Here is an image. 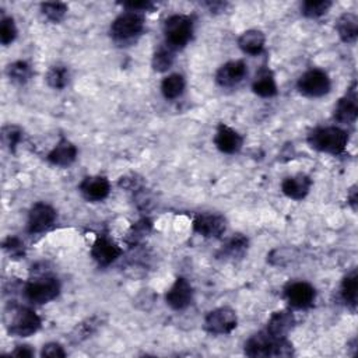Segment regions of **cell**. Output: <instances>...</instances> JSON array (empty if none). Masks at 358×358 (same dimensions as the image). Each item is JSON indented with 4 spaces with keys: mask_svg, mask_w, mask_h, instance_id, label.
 <instances>
[{
    "mask_svg": "<svg viewBox=\"0 0 358 358\" xmlns=\"http://www.w3.org/2000/svg\"><path fill=\"white\" fill-rule=\"evenodd\" d=\"M245 354L252 358L258 357H291L294 354L293 344L287 337H273L266 330L255 333L245 343Z\"/></svg>",
    "mask_w": 358,
    "mask_h": 358,
    "instance_id": "obj_1",
    "label": "cell"
},
{
    "mask_svg": "<svg viewBox=\"0 0 358 358\" xmlns=\"http://www.w3.org/2000/svg\"><path fill=\"white\" fill-rule=\"evenodd\" d=\"M308 145L316 152L340 156L345 152L348 135L337 127H320L308 135Z\"/></svg>",
    "mask_w": 358,
    "mask_h": 358,
    "instance_id": "obj_2",
    "label": "cell"
},
{
    "mask_svg": "<svg viewBox=\"0 0 358 358\" xmlns=\"http://www.w3.org/2000/svg\"><path fill=\"white\" fill-rule=\"evenodd\" d=\"M145 31V17L140 13L125 12L111 24V37L117 44H131Z\"/></svg>",
    "mask_w": 358,
    "mask_h": 358,
    "instance_id": "obj_3",
    "label": "cell"
},
{
    "mask_svg": "<svg viewBox=\"0 0 358 358\" xmlns=\"http://www.w3.org/2000/svg\"><path fill=\"white\" fill-rule=\"evenodd\" d=\"M165 45L172 51L185 48L193 37V19L185 15H174L164 23Z\"/></svg>",
    "mask_w": 358,
    "mask_h": 358,
    "instance_id": "obj_4",
    "label": "cell"
},
{
    "mask_svg": "<svg viewBox=\"0 0 358 358\" xmlns=\"http://www.w3.org/2000/svg\"><path fill=\"white\" fill-rule=\"evenodd\" d=\"M60 293V283L56 277L42 275L31 279L24 287V297L31 304H48Z\"/></svg>",
    "mask_w": 358,
    "mask_h": 358,
    "instance_id": "obj_5",
    "label": "cell"
},
{
    "mask_svg": "<svg viewBox=\"0 0 358 358\" xmlns=\"http://www.w3.org/2000/svg\"><path fill=\"white\" fill-rule=\"evenodd\" d=\"M10 320L8 322V330L12 336L29 337L35 334L42 325L41 318L30 308H13Z\"/></svg>",
    "mask_w": 358,
    "mask_h": 358,
    "instance_id": "obj_6",
    "label": "cell"
},
{
    "mask_svg": "<svg viewBox=\"0 0 358 358\" xmlns=\"http://www.w3.org/2000/svg\"><path fill=\"white\" fill-rule=\"evenodd\" d=\"M298 91L309 98H320L329 94L332 81L329 74L322 69H311L305 72L297 83Z\"/></svg>",
    "mask_w": 358,
    "mask_h": 358,
    "instance_id": "obj_7",
    "label": "cell"
},
{
    "mask_svg": "<svg viewBox=\"0 0 358 358\" xmlns=\"http://www.w3.org/2000/svg\"><path fill=\"white\" fill-rule=\"evenodd\" d=\"M238 325L236 312L228 307L210 311L204 318V330L214 336L229 334Z\"/></svg>",
    "mask_w": 358,
    "mask_h": 358,
    "instance_id": "obj_8",
    "label": "cell"
},
{
    "mask_svg": "<svg viewBox=\"0 0 358 358\" xmlns=\"http://www.w3.org/2000/svg\"><path fill=\"white\" fill-rule=\"evenodd\" d=\"M358 116L357 83L354 81L347 92L337 101L333 109V119L341 125H352Z\"/></svg>",
    "mask_w": 358,
    "mask_h": 358,
    "instance_id": "obj_9",
    "label": "cell"
},
{
    "mask_svg": "<svg viewBox=\"0 0 358 358\" xmlns=\"http://www.w3.org/2000/svg\"><path fill=\"white\" fill-rule=\"evenodd\" d=\"M287 302L295 309L311 308L316 298V290L307 282H293L284 287Z\"/></svg>",
    "mask_w": 358,
    "mask_h": 358,
    "instance_id": "obj_10",
    "label": "cell"
},
{
    "mask_svg": "<svg viewBox=\"0 0 358 358\" xmlns=\"http://www.w3.org/2000/svg\"><path fill=\"white\" fill-rule=\"evenodd\" d=\"M56 221V210L44 202L35 203L29 214V232L41 234L54 227Z\"/></svg>",
    "mask_w": 358,
    "mask_h": 358,
    "instance_id": "obj_11",
    "label": "cell"
},
{
    "mask_svg": "<svg viewBox=\"0 0 358 358\" xmlns=\"http://www.w3.org/2000/svg\"><path fill=\"white\" fill-rule=\"evenodd\" d=\"M193 231L204 238H218L227 229V220L217 213H203L193 218Z\"/></svg>",
    "mask_w": 358,
    "mask_h": 358,
    "instance_id": "obj_12",
    "label": "cell"
},
{
    "mask_svg": "<svg viewBox=\"0 0 358 358\" xmlns=\"http://www.w3.org/2000/svg\"><path fill=\"white\" fill-rule=\"evenodd\" d=\"M248 76V65L244 60H231L222 65L215 73V83L220 87H234Z\"/></svg>",
    "mask_w": 358,
    "mask_h": 358,
    "instance_id": "obj_13",
    "label": "cell"
},
{
    "mask_svg": "<svg viewBox=\"0 0 358 358\" xmlns=\"http://www.w3.org/2000/svg\"><path fill=\"white\" fill-rule=\"evenodd\" d=\"M121 255L122 250L111 241L106 235H99L91 248L92 259L102 268L112 265Z\"/></svg>",
    "mask_w": 358,
    "mask_h": 358,
    "instance_id": "obj_14",
    "label": "cell"
},
{
    "mask_svg": "<svg viewBox=\"0 0 358 358\" xmlns=\"http://www.w3.org/2000/svg\"><path fill=\"white\" fill-rule=\"evenodd\" d=\"M193 300V288L185 277H178L165 295L167 304L175 311L186 309Z\"/></svg>",
    "mask_w": 358,
    "mask_h": 358,
    "instance_id": "obj_15",
    "label": "cell"
},
{
    "mask_svg": "<svg viewBox=\"0 0 358 358\" xmlns=\"http://www.w3.org/2000/svg\"><path fill=\"white\" fill-rule=\"evenodd\" d=\"M214 145L224 154H235L243 149L244 138L235 129H232L224 124H220L215 131Z\"/></svg>",
    "mask_w": 358,
    "mask_h": 358,
    "instance_id": "obj_16",
    "label": "cell"
},
{
    "mask_svg": "<svg viewBox=\"0 0 358 358\" xmlns=\"http://www.w3.org/2000/svg\"><path fill=\"white\" fill-rule=\"evenodd\" d=\"M79 190L88 202H102L111 192V184L105 177H86L79 185Z\"/></svg>",
    "mask_w": 358,
    "mask_h": 358,
    "instance_id": "obj_17",
    "label": "cell"
},
{
    "mask_svg": "<svg viewBox=\"0 0 358 358\" xmlns=\"http://www.w3.org/2000/svg\"><path fill=\"white\" fill-rule=\"evenodd\" d=\"M312 186V179L305 174H297L284 178L282 182V192L293 200H302L308 196Z\"/></svg>",
    "mask_w": 358,
    "mask_h": 358,
    "instance_id": "obj_18",
    "label": "cell"
},
{
    "mask_svg": "<svg viewBox=\"0 0 358 358\" xmlns=\"http://www.w3.org/2000/svg\"><path fill=\"white\" fill-rule=\"evenodd\" d=\"M250 241L243 234H234L229 240L222 245L218 252V258L225 261H238L243 259L248 251Z\"/></svg>",
    "mask_w": 358,
    "mask_h": 358,
    "instance_id": "obj_19",
    "label": "cell"
},
{
    "mask_svg": "<svg viewBox=\"0 0 358 358\" xmlns=\"http://www.w3.org/2000/svg\"><path fill=\"white\" fill-rule=\"evenodd\" d=\"M294 325H295V318L293 312L283 309V311L275 312L270 316L266 332L273 337H287L288 333L294 329Z\"/></svg>",
    "mask_w": 358,
    "mask_h": 358,
    "instance_id": "obj_20",
    "label": "cell"
},
{
    "mask_svg": "<svg viewBox=\"0 0 358 358\" xmlns=\"http://www.w3.org/2000/svg\"><path fill=\"white\" fill-rule=\"evenodd\" d=\"M48 161L56 167H69L77 158V147L67 139H60V142L49 152Z\"/></svg>",
    "mask_w": 358,
    "mask_h": 358,
    "instance_id": "obj_21",
    "label": "cell"
},
{
    "mask_svg": "<svg viewBox=\"0 0 358 358\" xmlns=\"http://www.w3.org/2000/svg\"><path fill=\"white\" fill-rule=\"evenodd\" d=\"M252 90L257 95L262 98H272L277 95V84L275 80V74L269 67L263 66L262 69H259L252 83Z\"/></svg>",
    "mask_w": 358,
    "mask_h": 358,
    "instance_id": "obj_22",
    "label": "cell"
},
{
    "mask_svg": "<svg viewBox=\"0 0 358 358\" xmlns=\"http://www.w3.org/2000/svg\"><path fill=\"white\" fill-rule=\"evenodd\" d=\"M266 44V37L259 30H248L243 33L238 38V47L240 49L251 56H258L263 52Z\"/></svg>",
    "mask_w": 358,
    "mask_h": 358,
    "instance_id": "obj_23",
    "label": "cell"
},
{
    "mask_svg": "<svg viewBox=\"0 0 358 358\" xmlns=\"http://www.w3.org/2000/svg\"><path fill=\"white\" fill-rule=\"evenodd\" d=\"M336 31L344 44H355L358 38V17L354 13H343L337 19Z\"/></svg>",
    "mask_w": 358,
    "mask_h": 358,
    "instance_id": "obj_24",
    "label": "cell"
},
{
    "mask_svg": "<svg viewBox=\"0 0 358 358\" xmlns=\"http://www.w3.org/2000/svg\"><path fill=\"white\" fill-rule=\"evenodd\" d=\"M357 294H358V275H357V270L352 269L343 279L341 287H340V297L343 302L352 311L357 308Z\"/></svg>",
    "mask_w": 358,
    "mask_h": 358,
    "instance_id": "obj_25",
    "label": "cell"
},
{
    "mask_svg": "<svg viewBox=\"0 0 358 358\" xmlns=\"http://www.w3.org/2000/svg\"><path fill=\"white\" fill-rule=\"evenodd\" d=\"M185 87H186L185 77L182 74L174 73L163 80L161 92L167 99H177L184 94Z\"/></svg>",
    "mask_w": 358,
    "mask_h": 358,
    "instance_id": "obj_26",
    "label": "cell"
},
{
    "mask_svg": "<svg viewBox=\"0 0 358 358\" xmlns=\"http://www.w3.org/2000/svg\"><path fill=\"white\" fill-rule=\"evenodd\" d=\"M9 79L16 84H26L33 77V69L31 66L24 60L13 62L8 66L6 70Z\"/></svg>",
    "mask_w": 358,
    "mask_h": 358,
    "instance_id": "obj_27",
    "label": "cell"
},
{
    "mask_svg": "<svg viewBox=\"0 0 358 358\" xmlns=\"http://www.w3.org/2000/svg\"><path fill=\"white\" fill-rule=\"evenodd\" d=\"M174 60H175V51H172L167 45H163L154 52L152 65L156 72L163 73V72H167L168 69H171V66L174 65Z\"/></svg>",
    "mask_w": 358,
    "mask_h": 358,
    "instance_id": "obj_28",
    "label": "cell"
},
{
    "mask_svg": "<svg viewBox=\"0 0 358 358\" xmlns=\"http://www.w3.org/2000/svg\"><path fill=\"white\" fill-rule=\"evenodd\" d=\"M99 325H101L99 316H91V318L86 319L84 322H81L80 325H77L74 327V330L72 332V340L74 343H80V341L91 337V334H94L97 332Z\"/></svg>",
    "mask_w": 358,
    "mask_h": 358,
    "instance_id": "obj_29",
    "label": "cell"
},
{
    "mask_svg": "<svg viewBox=\"0 0 358 358\" xmlns=\"http://www.w3.org/2000/svg\"><path fill=\"white\" fill-rule=\"evenodd\" d=\"M332 8L329 0H307L301 5V13L308 19H319L325 16Z\"/></svg>",
    "mask_w": 358,
    "mask_h": 358,
    "instance_id": "obj_30",
    "label": "cell"
},
{
    "mask_svg": "<svg viewBox=\"0 0 358 358\" xmlns=\"http://www.w3.org/2000/svg\"><path fill=\"white\" fill-rule=\"evenodd\" d=\"M69 69L62 65L52 66L47 73V83L54 90H63L69 84Z\"/></svg>",
    "mask_w": 358,
    "mask_h": 358,
    "instance_id": "obj_31",
    "label": "cell"
},
{
    "mask_svg": "<svg viewBox=\"0 0 358 358\" xmlns=\"http://www.w3.org/2000/svg\"><path fill=\"white\" fill-rule=\"evenodd\" d=\"M153 224L149 218H142L140 221H138L129 231L128 236H127V243L131 247H135L138 244H140L145 238L152 232Z\"/></svg>",
    "mask_w": 358,
    "mask_h": 358,
    "instance_id": "obj_32",
    "label": "cell"
},
{
    "mask_svg": "<svg viewBox=\"0 0 358 358\" xmlns=\"http://www.w3.org/2000/svg\"><path fill=\"white\" fill-rule=\"evenodd\" d=\"M41 12L49 22L58 24L65 19L67 13V5L62 2H47L41 5Z\"/></svg>",
    "mask_w": 358,
    "mask_h": 358,
    "instance_id": "obj_33",
    "label": "cell"
},
{
    "mask_svg": "<svg viewBox=\"0 0 358 358\" xmlns=\"http://www.w3.org/2000/svg\"><path fill=\"white\" fill-rule=\"evenodd\" d=\"M17 38V27L13 17H3L0 23V42L5 47L15 42Z\"/></svg>",
    "mask_w": 358,
    "mask_h": 358,
    "instance_id": "obj_34",
    "label": "cell"
},
{
    "mask_svg": "<svg viewBox=\"0 0 358 358\" xmlns=\"http://www.w3.org/2000/svg\"><path fill=\"white\" fill-rule=\"evenodd\" d=\"M3 250L12 257V259H20L26 255L24 244L17 236H9L8 240H5Z\"/></svg>",
    "mask_w": 358,
    "mask_h": 358,
    "instance_id": "obj_35",
    "label": "cell"
},
{
    "mask_svg": "<svg viewBox=\"0 0 358 358\" xmlns=\"http://www.w3.org/2000/svg\"><path fill=\"white\" fill-rule=\"evenodd\" d=\"M3 143L5 146L10 150V152H15L17 145L22 142V138H23V132L20 128L17 127H6L3 128Z\"/></svg>",
    "mask_w": 358,
    "mask_h": 358,
    "instance_id": "obj_36",
    "label": "cell"
},
{
    "mask_svg": "<svg viewBox=\"0 0 358 358\" xmlns=\"http://www.w3.org/2000/svg\"><path fill=\"white\" fill-rule=\"evenodd\" d=\"M124 9L128 12H135L143 15L145 12H152L154 9V3L149 2V0H142V2H124L121 3Z\"/></svg>",
    "mask_w": 358,
    "mask_h": 358,
    "instance_id": "obj_37",
    "label": "cell"
},
{
    "mask_svg": "<svg viewBox=\"0 0 358 358\" xmlns=\"http://www.w3.org/2000/svg\"><path fill=\"white\" fill-rule=\"evenodd\" d=\"M41 355L48 357V358H63V357H66V351L63 350V347L59 343H48L44 345Z\"/></svg>",
    "mask_w": 358,
    "mask_h": 358,
    "instance_id": "obj_38",
    "label": "cell"
},
{
    "mask_svg": "<svg viewBox=\"0 0 358 358\" xmlns=\"http://www.w3.org/2000/svg\"><path fill=\"white\" fill-rule=\"evenodd\" d=\"M10 355H13V357H20V358H30V357L34 355V350H33L30 345L23 344V345H17L16 350H13V351L10 352Z\"/></svg>",
    "mask_w": 358,
    "mask_h": 358,
    "instance_id": "obj_39",
    "label": "cell"
},
{
    "mask_svg": "<svg viewBox=\"0 0 358 358\" xmlns=\"http://www.w3.org/2000/svg\"><path fill=\"white\" fill-rule=\"evenodd\" d=\"M347 200L348 204L351 206V209L355 211L357 210V202H358V195H357V186H352L347 195Z\"/></svg>",
    "mask_w": 358,
    "mask_h": 358,
    "instance_id": "obj_40",
    "label": "cell"
}]
</instances>
